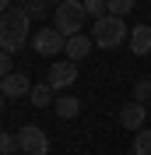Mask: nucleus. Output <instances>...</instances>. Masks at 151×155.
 Listing matches in <instances>:
<instances>
[{"instance_id": "nucleus-9", "label": "nucleus", "mask_w": 151, "mask_h": 155, "mask_svg": "<svg viewBox=\"0 0 151 155\" xmlns=\"http://www.w3.org/2000/svg\"><path fill=\"white\" fill-rule=\"evenodd\" d=\"M127 46H130V53H137V57H148L151 53V25H133L130 35H127Z\"/></svg>"}, {"instance_id": "nucleus-22", "label": "nucleus", "mask_w": 151, "mask_h": 155, "mask_svg": "<svg viewBox=\"0 0 151 155\" xmlns=\"http://www.w3.org/2000/svg\"><path fill=\"white\" fill-rule=\"evenodd\" d=\"M4 102H7V99H4V95H0V113H4Z\"/></svg>"}, {"instance_id": "nucleus-12", "label": "nucleus", "mask_w": 151, "mask_h": 155, "mask_svg": "<svg viewBox=\"0 0 151 155\" xmlns=\"http://www.w3.org/2000/svg\"><path fill=\"white\" fill-rule=\"evenodd\" d=\"M28 99H32V106H39V109H46L49 102H53V88H49L46 81H39V85H32Z\"/></svg>"}, {"instance_id": "nucleus-20", "label": "nucleus", "mask_w": 151, "mask_h": 155, "mask_svg": "<svg viewBox=\"0 0 151 155\" xmlns=\"http://www.w3.org/2000/svg\"><path fill=\"white\" fill-rule=\"evenodd\" d=\"M4 11H11V0H0V14H4Z\"/></svg>"}, {"instance_id": "nucleus-5", "label": "nucleus", "mask_w": 151, "mask_h": 155, "mask_svg": "<svg viewBox=\"0 0 151 155\" xmlns=\"http://www.w3.org/2000/svg\"><path fill=\"white\" fill-rule=\"evenodd\" d=\"M63 46H67V39L60 35L53 25H49V28H39L35 35H32V49H35L39 57H60Z\"/></svg>"}, {"instance_id": "nucleus-17", "label": "nucleus", "mask_w": 151, "mask_h": 155, "mask_svg": "<svg viewBox=\"0 0 151 155\" xmlns=\"http://www.w3.org/2000/svg\"><path fill=\"white\" fill-rule=\"evenodd\" d=\"M105 7H109V14L123 18V14H130V11H133V0H105Z\"/></svg>"}, {"instance_id": "nucleus-3", "label": "nucleus", "mask_w": 151, "mask_h": 155, "mask_svg": "<svg viewBox=\"0 0 151 155\" xmlns=\"http://www.w3.org/2000/svg\"><path fill=\"white\" fill-rule=\"evenodd\" d=\"M85 4L81 0H63V4H56L53 7V28L60 32L63 39H70V35H77V32L85 28Z\"/></svg>"}, {"instance_id": "nucleus-14", "label": "nucleus", "mask_w": 151, "mask_h": 155, "mask_svg": "<svg viewBox=\"0 0 151 155\" xmlns=\"http://www.w3.org/2000/svg\"><path fill=\"white\" fill-rule=\"evenodd\" d=\"M133 155H151V130L148 127H141L133 134Z\"/></svg>"}, {"instance_id": "nucleus-10", "label": "nucleus", "mask_w": 151, "mask_h": 155, "mask_svg": "<svg viewBox=\"0 0 151 155\" xmlns=\"http://www.w3.org/2000/svg\"><path fill=\"white\" fill-rule=\"evenodd\" d=\"M95 49V42H92V35H85V32H77V35H70L67 39V46H63V53H67V60H85L88 53Z\"/></svg>"}, {"instance_id": "nucleus-19", "label": "nucleus", "mask_w": 151, "mask_h": 155, "mask_svg": "<svg viewBox=\"0 0 151 155\" xmlns=\"http://www.w3.org/2000/svg\"><path fill=\"white\" fill-rule=\"evenodd\" d=\"M11 67H14V64H11V57H7V53H0V81L11 74Z\"/></svg>"}, {"instance_id": "nucleus-6", "label": "nucleus", "mask_w": 151, "mask_h": 155, "mask_svg": "<svg viewBox=\"0 0 151 155\" xmlns=\"http://www.w3.org/2000/svg\"><path fill=\"white\" fill-rule=\"evenodd\" d=\"M77 81V64L74 60H56L53 67H49V74H46V85L53 88V92H60V88H70Z\"/></svg>"}, {"instance_id": "nucleus-18", "label": "nucleus", "mask_w": 151, "mask_h": 155, "mask_svg": "<svg viewBox=\"0 0 151 155\" xmlns=\"http://www.w3.org/2000/svg\"><path fill=\"white\" fill-rule=\"evenodd\" d=\"M11 152H18V141H14V134H7L0 127V155H11Z\"/></svg>"}, {"instance_id": "nucleus-1", "label": "nucleus", "mask_w": 151, "mask_h": 155, "mask_svg": "<svg viewBox=\"0 0 151 155\" xmlns=\"http://www.w3.org/2000/svg\"><path fill=\"white\" fill-rule=\"evenodd\" d=\"M28 14H25V7H11L0 14V53H7V57H14L18 49L28 46Z\"/></svg>"}, {"instance_id": "nucleus-13", "label": "nucleus", "mask_w": 151, "mask_h": 155, "mask_svg": "<svg viewBox=\"0 0 151 155\" xmlns=\"http://www.w3.org/2000/svg\"><path fill=\"white\" fill-rule=\"evenodd\" d=\"M25 14H28V21H42L53 14V4H46V0H28L25 4Z\"/></svg>"}, {"instance_id": "nucleus-11", "label": "nucleus", "mask_w": 151, "mask_h": 155, "mask_svg": "<svg viewBox=\"0 0 151 155\" xmlns=\"http://www.w3.org/2000/svg\"><path fill=\"white\" fill-rule=\"evenodd\" d=\"M77 113H81V99H77V95H56V116L74 120Z\"/></svg>"}, {"instance_id": "nucleus-2", "label": "nucleus", "mask_w": 151, "mask_h": 155, "mask_svg": "<svg viewBox=\"0 0 151 155\" xmlns=\"http://www.w3.org/2000/svg\"><path fill=\"white\" fill-rule=\"evenodd\" d=\"M127 35H130V28L123 25V18H116V14H105V18H98L92 25V42L98 49H116L127 42Z\"/></svg>"}, {"instance_id": "nucleus-7", "label": "nucleus", "mask_w": 151, "mask_h": 155, "mask_svg": "<svg viewBox=\"0 0 151 155\" xmlns=\"http://www.w3.org/2000/svg\"><path fill=\"white\" fill-rule=\"evenodd\" d=\"M32 92V81H28V74H21V71H11L4 81H0V95L4 99H25Z\"/></svg>"}, {"instance_id": "nucleus-16", "label": "nucleus", "mask_w": 151, "mask_h": 155, "mask_svg": "<svg viewBox=\"0 0 151 155\" xmlns=\"http://www.w3.org/2000/svg\"><path fill=\"white\" fill-rule=\"evenodd\" d=\"M151 99V78H137L133 81V102H148Z\"/></svg>"}, {"instance_id": "nucleus-21", "label": "nucleus", "mask_w": 151, "mask_h": 155, "mask_svg": "<svg viewBox=\"0 0 151 155\" xmlns=\"http://www.w3.org/2000/svg\"><path fill=\"white\" fill-rule=\"evenodd\" d=\"M46 4H53V7H56V4H63V0H46Z\"/></svg>"}, {"instance_id": "nucleus-4", "label": "nucleus", "mask_w": 151, "mask_h": 155, "mask_svg": "<svg viewBox=\"0 0 151 155\" xmlns=\"http://www.w3.org/2000/svg\"><path fill=\"white\" fill-rule=\"evenodd\" d=\"M14 141H18V152H28V155H49V137L42 127L35 124H25L14 134Z\"/></svg>"}, {"instance_id": "nucleus-8", "label": "nucleus", "mask_w": 151, "mask_h": 155, "mask_svg": "<svg viewBox=\"0 0 151 155\" xmlns=\"http://www.w3.org/2000/svg\"><path fill=\"white\" fill-rule=\"evenodd\" d=\"M120 124L137 134V130L148 124V106H144V102H127V106L120 109Z\"/></svg>"}, {"instance_id": "nucleus-23", "label": "nucleus", "mask_w": 151, "mask_h": 155, "mask_svg": "<svg viewBox=\"0 0 151 155\" xmlns=\"http://www.w3.org/2000/svg\"><path fill=\"white\" fill-rule=\"evenodd\" d=\"M18 4H21V7H25V4H28V0H18Z\"/></svg>"}, {"instance_id": "nucleus-15", "label": "nucleus", "mask_w": 151, "mask_h": 155, "mask_svg": "<svg viewBox=\"0 0 151 155\" xmlns=\"http://www.w3.org/2000/svg\"><path fill=\"white\" fill-rule=\"evenodd\" d=\"M81 4H85V14L88 18H105V14H109V7H105V0H81Z\"/></svg>"}]
</instances>
